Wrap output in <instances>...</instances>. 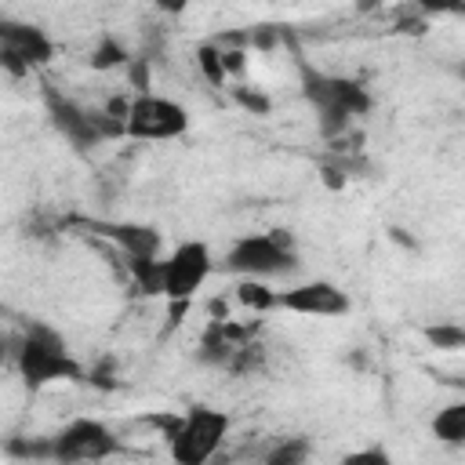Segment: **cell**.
Masks as SVG:
<instances>
[{"label":"cell","mask_w":465,"mask_h":465,"mask_svg":"<svg viewBox=\"0 0 465 465\" xmlns=\"http://www.w3.org/2000/svg\"><path fill=\"white\" fill-rule=\"evenodd\" d=\"M116 450H120V440L98 418H73L54 436H47L51 461H105Z\"/></svg>","instance_id":"obj_8"},{"label":"cell","mask_w":465,"mask_h":465,"mask_svg":"<svg viewBox=\"0 0 465 465\" xmlns=\"http://www.w3.org/2000/svg\"><path fill=\"white\" fill-rule=\"evenodd\" d=\"M127 272L138 294L156 298L163 287V269H160V254H142V258H127Z\"/></svg>","instance_id":"obj_12"},{"label":"cell","mask_w":465,"mask_h":465,"mask_svg":"<svg viewBox=\"0 0 465 465\" xmlns=\"http://www.w3.org/2000/svg\"><path fill=\"white\" fill-rule=\"evenodd\" d=\"M160 425L167 436V450L178 465H203L222 450L232 421L225 411L196 403L178 418H160Z\"/></svg>","instance_id":"obj_3"},{"label":"cell","mask_w":465,"mask_h":465,"mask_svg":"<svg viewBox=\"0 0 465 465\" xmlns=\"http://www.w3.org/2000/svg\"><path fill=\"white\" fill-rule=\"evenodd\" d=\"M196 58H200V69L207 73V80L214 84V87H222L229 76H225V69H222V51L214 47V44H203V47H196Z\"/></svg>","instance_id":"obj_18"},{"label":"cell","mask_w":465,"mask_h":465,"mask_svg":"<svg viewBox=\"0 0 465 465\" xmlns=\"http://www.w3.org/2000/svg\"><path fill=\"white\" fill-rule=\"evenodd\" d=\"M7 360H11V341H7L4 334H0V367H4Z\"/></svg>","instance_id":"obj_24"},{"label":"cell","mask_w":465,"mask_h":465,"mask_svg":"<svg viewBox=\"0 0 465 465\" xmlns=\"http://www.w3.org/2000/svg\"><path fill=\"white\" fill-rule=\"evenodd\" d=\"M222 265L236 276H254V280H276L291 276L298 262V247L287 229H269V232H247L229 243Z\"/></svg>","instance_id":"obj_4"},{"label":"cell","mask_w":465,"mask_h":465,"mask_svg":"<svg viewBox=\"0 0 465 465\" xmlns=\"http://www.w3.org/2000/svg\"><path fill=\"white\" fill-rule=\"evenodd\" d=\"M189 124H193V116L182 102L142 91V94H131V105H127V116H124V138L167 142V138H182L189 131Z\"/></svg>","instance_id":"obj_6"},{"label":"cell","mask_w":465,"mask_h":465,"mask_svg":"<svg viewBox=\"0 0 465 465\" xmlns=\"http://www.w3.org/2000/svg\"><path fill=\"white\" fill-rule=\"evenodd\" d=\"M44 109H47L51 127H54L76 153L98 149V145L109 142V138H124V120L109 116L105 109L84 105V102H76V98H69V94H58L54 87H44Z\"/></svg>","instance_id":"obj_5"},{"label":"cell","mask_w":465,"mask_h":465,"mask_svg":"<svg viewBox=\"0 0 465 465\" xmlns=\"http://www.w3.org/2000/svg\"><path fill=\"white\" fill-rule=\"evenodd\" d=\"M15 356V367H18V378L25 381V389H47V385H58V381H87V371L84 363L69 352L65 338L44 323H33L11 349Z\"/></svg>","instance_id":"obj_2"},{"label":"cell","mask_w":465,"mask_h":465,"mask_svg":"<svg viewBox=\"0 0 465 465\" xmlns=\"http://www.w3.org/2000/svg\"><path fill=\"white\" fill-rule=\"evenodd\" d=\"M418 7L429 11V15H432V11H436V15H440V11L458 15V11H461V0H418Z\"/></svg>","instance_id":"obj_21"},{"label":"cell","mask_w":465,"mask_h":465,"mask_svg":"<svg viewBox=\"0 0 465 465\" xmlns=\"http://www.w3.org/2000/svg\"><path fill=\"white\" fill-rule=\"evenodd\" d=\"M425 341L440 352H458L465 345V327L447 320V323H436V327H425Z\"/></svg>","instance_id":"obj_16"},{"label":"cell","mask_w":465,"mask_h":465,"mask_svg":"<svg viewBox=\"0 0 465 465\" xmlns=\"http://www.w3.org/2000/svg\"><path fill=\"white\" fill-rule=\"evenodd\" d=\"M276 309H287V312H298V316L334 320V316H345L352 309V302L331 280H302L287 291H276Z\"/></svg>","instance_id":"obj_10"},{"label":"cell","mask_w":465,"mask_h":465,"mask_svg":"<svg viewBox=\"0 0 465 465\" xmlns=\"http://www.w3.org/2000/svg\"><path fill=\"white\" fill-rule=\"evenodd\" d=\"M153 4H156V11H160V15H171V18L189 11V0H153Z\"/></svg>","instance_id":"obj_22"},{"label":"cell","mask_w":465,"mask_h":465,"mask_svg":"<svg viewBox=\"0 0 465 465\" xmlns=\"http://www.w3.org/2000/svg\"><path fill=\"white\" fill-rule=\"evenodd\" d=\"M54 58V40L47 29L25 18L0 15V69L11 76H25L33 69H44Z\"/></svg>","instance_id":"obj_7"},{"label":"cell","mask_w":465,"mask_h":465,"mask_svg":"<svg viewBox=\"0 0 465 465\" xmlns=\"http://www.w3.org/2000/svg\"><path fill=\"white\" fill-rule=\"evenodd\" d=\"M232 98H236L247 113H254V116H262V113H269V109H272V102H269L262 91H251V87H232Z\"/></svg>","instance_id":"obj_20"},{"label":"cell","mask_w":465,"mask_h":465,"mask_svg":"<svg viewBox=\"0 0 465 465\" xmlns=\"http://www.w3.org/2000/svg\"><path fill=\"white\" fill-rule=\"evenodd\" d=\"M127 58H131V51H127L113 33H105V36H98V44L91 47L87 65H91L94 73H109V69H124Z\"/></svg>","instance_id":"obj_14"},{"label":"cell","mask_w":465,"mask_h":465,"mask_svg":"<svg viewBox=\"0 0 465 465\" xmlns=\"http://www.w3.org/2000/svg\"><path fill=\"white\" fill-rule=\"evenodd\" d=\"M236 302H240L243 309H251V312H269V309H276V291H272L265 280L243 276V280L236 283Z\"/></svg>","instance_id":"obj_15"},{"label":"cell","mask_w":465,"mask_h":465,"mask_svg":"<svg viewBox=\"0 0 465 465\" xmlns=\"http://www.w3.org/2000/svg\"><path fill=\"white\" fill-rule=\"evenodd\" d=\"M378 4H381V0H360L356 7H360V11H371V7H378Z\"/></svg>","instance_id":"obj_25"},{"label":"cell","mask_w":465,"mask_h":465,"mask_svg":"<svg viewBox=\"0 0 465 465\" xmlns=\"http://www.w3.org/2000/svg\"><path fill=\"white\" fill-rule=\"evenodd\" d=\"M432 436L440 443H450V447H461L465 443V403L461 400H454V403H447V407L436 411Z\"/></svg>","instance_id":"obj_13"},{"label":"cell","mask_w":465,"mask_h":465,"mask_svg":"<svg viewBox=\"0 0 465 465\" xmlns=\"http://www.w3.org/2000/svg\"><path fill=\"white\" fill-rule=\"evenodd\" d=\"M345 461H389V454H385V450H378V447H371V450H360V454H349Z\"/></svg>","instance_id":"obj_23"},{"label":"cell","mask_w":465,"mask_h":465,"mask_svg":"<svg viewBox=\"0 0 465 465\" xmlns=\"http://www.w3.org/2000/svg\"><path fill=\"white\" fill-rule=\"evenodd\" d=\"M124 69H127V80H131V87H134V94H142V91H149V54H131Z\"/></svg>","instance_id":"obj_19"},{"label":"cell","mask_w":465,"mask_h":465,"mask_svg":"<svg viewBox=\"0 0 465 465\" xmlns=\"http://www.w3.org/2000/svg\"><path fill=\"white\" fill-rule=\"evenodd\" d=\"M160 269H163L160 294L167 302H193V294L214 272V254H211V247L203 240H185L167 258H160Z\"/></svg>","instance_id":"obj_9"},{"label":"cell","mask_w":465,"mask_h":465,"mask_svg":"<svg viewBox=\"0 0 465 465\" xmlns=\"http://www.w3.org/2000/svg\"><path fill=\"white\" fill-rule=\"evenodd\" d=\"M305 458H309V440H305V436L283 440L280 447H272V450L265 454L269 465H298V461H305Z\"/></svg>","instance_id":"obj_17"},{"label":"cell","mask_w":465,"mask_h":465,"mask_svg":"<svg viewBox=\"0 0 465 465\" xmlns=\"http://www.w3.org/2000/svg\"><path fill=\"white\" fill-rule=\"evenodd\" d=\"M298 76H302V94L312 105L323 134L349 131V124L371 109V91L352 76L327 73L312 62H298Z\"/></svg>","instance_id":"obj_1"},{"label":"cell","mask_w":465,"mask_h":465,"mask_svg":"<svg viewBox=\"0 0 465 465\" xmlns=\"http://www.w3.org/2000/svg\"><path fill=\"white\" fill-rule=\"evenodd\" d=\"M94 229H102V236H109V240L124 251V258L160 254V247H163L160 229L142 225V222H102V225H94Z\"/></svg>","instance_id":"obj_11"}]
</instances>
